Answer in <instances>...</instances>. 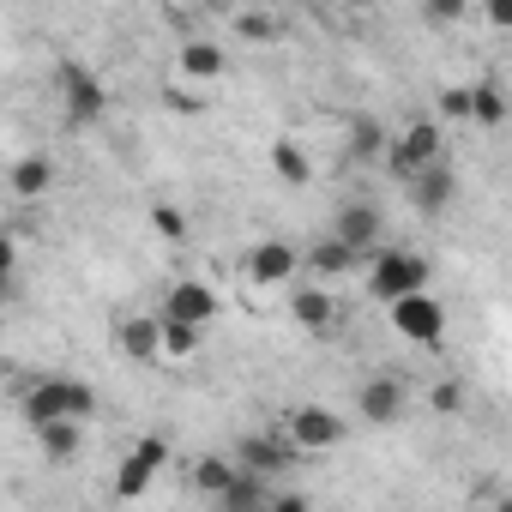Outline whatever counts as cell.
<instances>
[{
  "mask_svg": "<svg viewBox=\"0 0 512 512\" xmlns=\"http://www.w3.org/2000/svg\"><path fill=\"white\" fill-rule=\"evenodd\" d=\"M19 410H25V422H31V428H49V422H79V428H85V422L97 416V392H91L85 380L43 374V380H31V386H25Z\"/></svg>",
  "mask_w": 512,
  "mask_h": 512,
  "instance_id": "1",
  "label": "cell"
},
{
  "mask_svg": "<svg viewBox=\"0 0 512 512\" xmlns=\"http://www.w3.org/2000/svg\"><path fill=\"white\" fill-rule=\"evenodd\" d=\"M362 284H368V302L392 308V302L428 290V260H422V253H410V247H392L386 241L380 253H368V260H362Z\"/></svg>",
  "mask_w": 512,
  "mask_h": 512,
  "instance_id": "2",
  "label": "cell"
},
{
  "mask_svg": "<svg viewBox=\"0 0 512 512\" xmlns=\"http://www.w3.org/2000/svg\"><path fill=\"white\" fill-rule=\"evenodd\" d=\"M278 434L290 440V452H338L350 440V422L326 404H302V410H290V422Z\"/></svg>",
  "mask_w": 512,
  "mask_h": 512,
  "instance_id": "3",
  "label": "cell"
},
{
  "mask_svg": "<svg viewBox=\"0 0 512 512\" xmlns=\"http://www.w3.org/2000/svg\"><path fill=\"white\" fill-rule=\"evenodd\" d=\"M446 157V139H440V127L434 121H410V127H398L392 133V145H386V163H392V175L398 181H410V175H422L428 163H440Z\"/></svg>",
  "mask_w": 512,
  "mask_h": 512,
  "instance_id": "4",
  "label": "cell"
},
{
  "mask_svg": "<svg viewBox=\"0 0 512 512\" xmlns=\"http://www.w3.org/2000/svg\"><path fill=\"white\" fill-rule=\"evenodd\" d=\"M332 241H338L344 253H356V260H368V253L386 247V211H380L374 199H350V205L338 211V223H332Z\"/></svg>",
  "mask_w": 512,
  "mask_h": 512,
  "instance_id": "5",
  "label": "cell"
},
{
  "mask_svg": "<svg viewBox=\"0 0 512 512\" xmlns=\"http://www.w3.org/2000/svg\"><path fill=\"white\" fill-rule=\"evenodd\" d=\"M163 464H169V434H145V440H133L127 458H121V470H115V494H121V500L151 494V482L163 476Z\"/></svg>",
  "mask_w": 512,
  "mask_h": 512,
  "instance_id": "6",
  "label": "cell"
},
{
  "mask_svg": "<svg viewBox=\"0 0 512 512\" xmlns=\"http://www.w3.org/2000/svg\"><path fill=\"white\" fill-rule=\"evenodd\" d=\"M241 272H247V284H260V290H284V284H296V272H302V253L272 235V241H253V247H247Z\"/></svg>",
  "mask_w": 512,
  "mask_h": 512,
  "instance_id": "7",
  "label": "cell"
},
{
  "mask_svg": "<svg viewBox=\"0 0 512 512\" xmlns=\"http://www.w3.org/2000/svg\"><path fill=\"white\" fill-rule=\"evenodd\" d=\"M241 476H260V482H278L290 464H296V452H290V440L284 434H241L235 440V458H229Z\"/></svg>",
  "mask_w": 512,
  "mask_h": 512,
  "instance_id": "8",
  "label": "cell"
},
{
  "mask_svg": "<svg viewBox=\"0 0 512 512\" xmlns=\"http://www.w3.org/2000/svg\"><path fill=\"white\" fill-rule=\"evenodd\" d=\"M61 109H67V121H73V127H91V121H103V109H109V91H103V79H97L91 67L67 61V67H61Z\"/></svg>",
  "mask_w": 512,
  "mask_h": 512,
  "instance_id": "9",
  "label": "cell"
},
{
  "mask_svg": "<svg viewBox=\"0 0 512 512\" xmlns=\"http://www.w3.org/2000/svg\"><path fill=\"white\" fill-rule=\"evenodd\" d=\"M217 308H223V296L211 290V284H199V278H175L169 290H163V314L157 320H181V326H211L217 320Z\"/></svg>",
  "mask_w": 512,
  "mask_h": 512,
  "instance_id": "10",
  "label": "cell"
},
{
  "mask_svg": "<svg viewBox=\"0 0 512 512\" xmlns=\"http://www.w3.org/2000/svg\"><path fill=\"white\" fill-rule=\"evenodd\" d=\"M386 314H392L398 338H410V344H422V350H434V344L446 338V308H440L428 290H422V296H404V302H392Z\"/></svg>",
  "mask_w": 512,
  "mask_h": 512,
  "instance_id": "11",
  "label": "cell"
},
{
  "mask_svg": "<svg viewBox=\"0 0 512 512\" xmlns=\"http://www.w3.org/2000/svg\"><path fill=\"white\" fill-rule=\"evenodd\" d=\"M356 410H362V422H374V428H392V422L410 410V386H404L398 374H374V380H362V392H356Z\"/></svg>",
  "mask_w": 512,
  "mask_h": 512,
  "instance_id": "12",
  "label": "cell"
},
{
  "mask_svg": "<svg viewBox=\"0 0 512 512\" xmlns=\"http://www.w3.org/2000/svg\"><path fill=\"white\" fill-rule=\"evenodd\" d=\"M223 67H229V49H223L217 37H187V43L175 49V73H181L187 85H211V79H223Z\"/></svg>",
  "mask_w": 512,
  "mask_h": 512,
  "instance_id": "13",
  "label": "cell"
},
{
  "mask_svg": "<svg viewBox=\"0 0 512 512\" xmlns=\"http://www.w3.org/2000/svg\"><path fill=\"white\" fill-rule=\"evenodd\" d=\"M404 187H410V199H416V211H428V217H440V211L452 205V193H458V175H452V163L440 157V163H428L422 175H410Z\"/></svg>",
  "mask_w": 512,
  "mask_h": 512,
  "instance_id": "14",
  "label": "cell"
},
{
  "mask_svg": "<svg viewBox=\"0 0 512 512\" xmlns=\"http://www.w3.org/2000/svg\"><path fill=\"white\" fill-rule=\"evenodd\" d=\"M290 320H296L308 338H326V332H332V320H338V302H332V290H320V284H308V290H290Z\"/></svg>",
  "mask_w": 512,
  "mask_h": 512,
  "instance_id": "15",
  "label": "cell"
},
{
  "mask_svg": "<svg viewBox=\"0 0 512 512\" xmlns=\"http://www.w3.org/2000/svg\"><path fill=\"white\" fill-rule=\"evenodd\" d=\"M302 272H308V278H314V284L326 290V284H338V278L362 272V260H356V253H344V247H338V241L326 235V241H314V247L302 253Z\"/></svg>",
  "mask_w": 512,
  "mask_h": 512,
  "instance_id": "16",
  "label": "cell"
},
{
  "mask_svg": "<svg viewBox=\"0 0 512 512\" xmlns=\"http://www.w3.org/2000/svg\"><path fill=\"white\" fill-rule=\"evenodd\" d=\"M272 500H278V482H260V476H241L235 470V482L211 500L217 512H272Z\"/></svg>",
  "mask_w": 512,
  "mask_h": 512,
  "instance_id": "17",
  "label": "cell"
},
{
  "mask_svg": "<svg viewBox=\"0 0 512 512\" xmlns=\"http://www.w3.org/2000/svg\"><path fill=\"white\" fill-rule=\"evenodd\" d=\"M229 31H235L241 43H278V37H284V19H278L272 7H235V13H229Z\"/></svg>",
  "mask_w": 512,
  "mask_h": 512,
  "instance_id": "18",
  "label": "cell"
},
{
  "mask_svg": "<svg viewBox=\"0 0 512 512\" xmlns=\"http://www.w3.org/2000/svg\"><path fill=\"white\" fill-rule=\"evenodd\" d=\"M272 175L284 187H308L314 181V157L302 151V139H272Z\"/></svg>",
  "mask_w": 512,
  "mask_h": 512,
  "instance_id": "19",
  "label": "cell"
},
{
  "mask_svg": "<svg viewBox=\"0 0 512 512\" xmlns=\"http://www.w3.org/2000/svg\"><path fill=\"white\" fill-rule=\"evenodd\" d=\"M115 350L133 356V362H157V320L151 314H133L115 326Z\"/></svg>",
  "mask_w": 512,
  "mask_h": 512,
  "instance_id": "20",
  "label": "cell"
},
{
  "mask_svg": "<svg viewBox=\"0 0 512 512\" xmlns=\"http://www.w3.org/2000/svg\"><path fill=\"white\" fill-rule=\"evenodd\" d=\"M199 344H205V332H199V326L157 320V356H169V362H187V356H199Z\"/></svg>",
  "mask_w": 512,
  "mask_h": 512,
  "instance_id": "21",
  "label": "cell"
},
{
  "mask_svg": "<svg viewBox=\"0 0 512 512\" xmlns=\"http://www.w3.org/2000/svg\"><path fill=\"white\" fill-rule=\"evenodd\" d=\"M386 145H392V133L380 121H356L344 151H350V163H386Z\"/></svg>",
  "mask_w": 512,
  "mask_h": 512,
  "instance_id": "22",
  "label": "cell"
},
{
  "mask_svg": "<svg viewBox=\"0 0 512 512\" xmlns=\"http://www.w3.org/2000/svg\"><path fill=\"white\" fill-rule=\"evenodd\" d=\"M49 181H55V163H49V157H19V163H13V175H7V187H13L19 199L49 193Z\"/></svg>",
  "mask_w": 512,
  "mask_h": 512,
  "instance_id": "23",
  "label": "cell"
},
{
  "mask_svg": "<svg viewBox=\"0 0 512 512\" xmlns=\"http://www.w3.org/2000/svg\"><path fill=\"white\" fill-rule=\"evenodd\" d=\"M470 121H476V127H500V121H506V91H500V79L470 85Z\"/></svg>",
  "mask_w": 512,
  "mask_h": 512,
  "instance_id": "24",
  "label": "cell"
},
{
  "mask_svg": "<svg viewBox=\"0 0 512 512\" xmlns=\"http://www.w3.org/2000/svg\"><path fill=\"white\" fill-rule=\"evenodd\" d=\"M37 446H43L55 464H67V458H79L85 428H79V422H49V428H37Z\"/></svg>",
  "mask_w": 512,
  "mask_h": 512,
  "instance_id": "25",
  "label": "cell"
},
{
  "mask_svg": "<svg viewBox=\"0 0 512 512\" xmlns=\"http://www.w3.org/2000/svg\"><path fill=\"white\" fill-rule=\"evenodd\" d=\"M229 482H235V464H229L223 452H205V458L193 464V488H199L205 500H217V494H223Z\"/></svg>",
  "mask_w": 512,
  "mask_h": 512,
  "instance_id": "26",
  "label": "cell"
},
{
  "mask_svg": "<svg viewBox=\"0 0 512 512\" xmlns=\"http://www.w3.org/2000/svg\"><path fill=\"white\" fill-rule=\"evenodd\" d=\"M19 296V235L0 229V302Z\"/></svg>",
  "mask_w": 512,
  "mask_h": 512,
  "instance_id": "27",
  "label": "cell"
},
{
  "mask_svg": "<svg viewBox=\"0 0 512 512\" xmlns=\"http://www.w3.org/2000/svg\"><path fill=\"white\" fill-rule=\"evenodd\" d=\"M428 404H434L440 416H458V410H464V380H434Z\"/></svg>",
  "mask_w": 512,
  "mask_h": 512,
  "instance_id": "28",
  "label": "cell"
},
{
  "mask_svg": "<svg viewBox=\"0 0 512 512\" xmlns=\"http://www.w3.org/2000/svg\"><path fill=\"white\" fill-rule=\"evenodd\" d=\"M440 115L446 121H470V85H446L440 91Z\"/></svg>",
  "mask_w": 512,
  "mask_h": 512,
  "instance_id": "29",
  "label": "cell"
},
{
  "mask_svg": "<svg viewBox=\"0 0 512 512\" xmlns=\"http://www.w3.org/2000/svg\"><path fill=\"white\" fill-rule=\"evenodd\" d=\"M151 223H157V235H169V241H187V217H181L175 205H151Z\"/></svg>",
  "mask_w": 512,
  "mask_h": 512,
  "instance_id": "30",
  "label": "cell"
},
{
  "mask_svg": "<svg viewBox=\"0 0 512 512\" xmlns=\"http://www.w3.org/2000/svg\"><path fill=\"white\" fill-rule=\"evenodd\" d=\"M272 512H314V506H308V494H296V488H278Z\"/></svg>",
  "mask_w": 512,
  "mask_h": 512,
  "instance_id": "31",
  "label": "cell"
},
{
  "mask_svg": "<svg viewBox=\"0 0 512 512\" xmlns=\"http://www.w3.org/2000/svg\"><path fill=\"white\" fill-rule=\"evenodd\" d=\"M494 512H512V506H506V500H500V506H494Z\"/></svg>",
  "mask_w": 512,
  "mask_h": 512,
  "instance_id": "32",
  "label": "cell"
}]
</instances>
